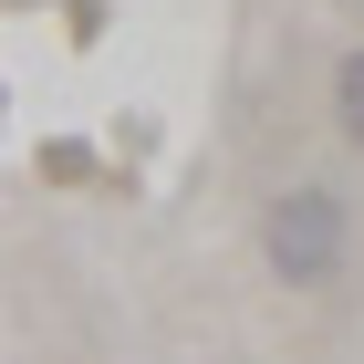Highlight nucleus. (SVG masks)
Here are the masks:
<instances>
[{
	"label": "nucleus",
	"instance_id": "obj_2",
	"mask_svg": "<svg viewBox=\"0 0 364 364\" xmlns=\"http://www.w3.org/2000/svg\"><path fill=\"white\" fill-rule=\"evenodd\" d=\"M333 136H343V146H364V42L333 63Z\"/></svg>",
	"mask_w": 364,
	"mask_h": 364
},
{
	"label": "nucleus",
	"instance_id": "obj_1",
	"mask_svg": "<svg viewBox=\"0 0 364 364\" xmlns=\"http://www.w3.org/2000/svg\"><path fill=\"white\" fill-rule=\"evenodd\" d=\"M260 260H271V281H291V291H323V281L354 260V208H343V188H281L271 208H260Z\"/></svg>",
	"mask_w": 364,
	"mask_h": 364
}]
</instances>
